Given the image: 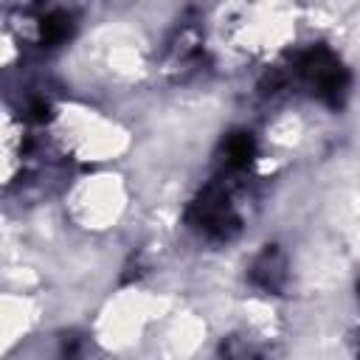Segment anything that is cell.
<instances>
[{
	"mask_svg": "<svg viewBox=\"0 0 360 360\" xmlns=\"http://www.w3.org/2000/svg\"><path fill=\"white\" fill-rule=\"evenodd\" d=\"M233 186H236V177H231V174H219L217 180H211L191 200L188 214H186L188 225L217 242L236 236L242 228V219L233 205Z\"/></svg>",
	"mask_w": 360,
	"mask_h": 360,
	"instance_id": "cell-2",
	"label": "cell"
},
{
	"mask_svg": "<svg viewBox=\"0 0 360 360\" xmlns=\"http://www.w3.org/2000/svg\"><path fill=\"white\" fill-rule=\"evenodd\" d=\"M292 84L309 90L315 98L338 110L349 96V70L326 45H312L295 53L287 68H273L262 82V93L278 96Z\"/></svg>",
	"mask_w": 360,
	"mask_h": 360,
	"instance_id": "cell-1",
	"label": "cell"
},
{
	"mask_svg": "<svg viewBox=\"0 0 360 360\" xmlns=\"http://www.w3.org/2000/svg\"><path fill=\"white\" fill-rule=\"evenodd\" d=\"M56 360H84V340L79 335H65L59 340V352H56Z\"/></svg>",
	"mask_w": 360,
	"mask_h": 360,
	"instance_id": "cell-7",
	"label": "cell"
},
{
	"mask_svg": "<svg viewBox=\"0 0 360 360\" xmlns=\"http://www.w3.org/2000/svg\"><path fill=\"white\" fill-rule=\"evenodd\" d=\"M256 155V138L248 132V129H236L231 132L225 141H222V149H219V166H222V174H231V177H239L250 160Z\"/></svg>",
	"mask_w": 360,
	"mask_h": 360,
	"instance_id": "cell-4",
	"label": "cell"
},
{
	"mask_svg": "<svg viewBox=\"0 0 360 360\" xmlns=\"http://www.w3.org/2000/svg\"><path fill=\"white\" fill-rule=\"evenodd\" d=\"M73 28H76V22L68 8H48L37 17V39L45 48H56V45L68 42Z\"/></svg>",
	"mask_w": 360,
	"mask_h": 360,
	"instance_id": "cell-5",
	"label": "cell"
},
{
	"mask_svg": "<svg viewBox=\"0 0 360 360\" xmlns=\"http://www.w3.org/2000/svg\"><path fill=\"white\" fill-rule=\"evenodd\" d=\"M250 281L264 292H281L287 287V259L278 245H264V250L253 259Z\"/></svg>",
	"mask_w": 360,
	"mask_h": 360,
	"instance_id": "cell-3",
	"label": "cell"
},
{
	"mask_svg": "<svg viewBox=\"0 0 360 360\" xmlns=\"http://www.w3.org/2000/svg\"><path fill=\"white\" fill-rule=\"evenodd\" d=\"M217 360H264V354H262L253 343H248V340L231 335V338H225V340L219 343Z\"/></svg>",
	"mask_w": 360,
	"mask_h": 360,
	"instance_id": "cell-6",
	"label": "cell"
}]
</instances>
